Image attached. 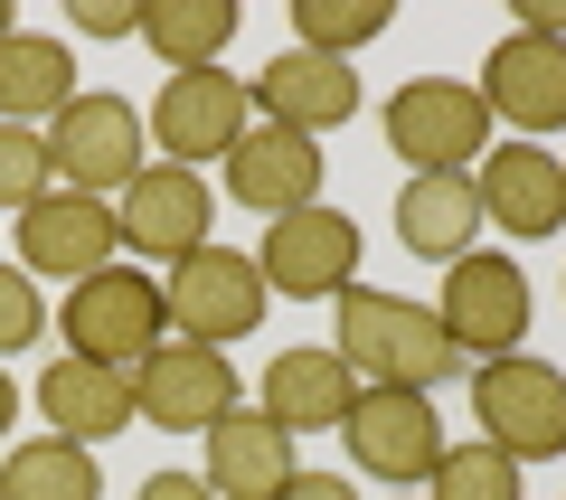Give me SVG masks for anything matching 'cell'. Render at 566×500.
Returning <instances> with one entry per match:
<instances>
[{"instance_id": "2e32d148", "label": "cell", "mask_w": 566, "mask_h": 500, "mask_svg": "<svg viewBox=\"0 0 566 500\" xmlns=\"http://www.w3.org/2000/svg\"><path fill=\"white\" fill-rule=\"evenodd\" d=\"M227 199L255 208V218H293V208H322V142L255 123V133L227 152Z\"/></svg>"}, {"instance_id": "603a6c76", "label": "cell", "mask_w": 566, "mask_h": 500, "mask_svg": "<svg viewBox=\"0 0 566 500\" xmlns=\"http://www.w3.org/2000/svg\"><path fill=\"white\" fill-rule=\"evenodd\" d=\"M142 39H151V58H170V76H189V66H227L237 0H142Z\"/></svg>"}, {"instance_id": "d6986e66", "label": "cell", "mask_w": 566, "mask_h": 500, "mask_svg": "<svg viewBox=\"0 0 566 500\" xmlns=\"http://www.w3.org/2000/svg\"><path fill=\"white\" fill-rule=\"evenodd\" d=\"M255 387H264V416H274L293 444H303V435H322V425L340 435V425H349V406H359V378H349V360H340V350H283V360L264 368Z\"/></svg>"}, {"instance_id": "8992f818", "label": "cell", "mask_w": 566, "mask_h": 500, "mask_svg": "<svg viewBox=\"0 0 566 500\" xmlns=\"http://www.w3.org/2000/svg\"><path fill=\"white\" fill-rule=\"evenodd\" d=\"M161 302H170V341H199V350H227V341H245L264 321V274H255V256H237V246H218L208 237L199 256H180L170 264V283H161Z\"/></svg>"}, {"instance_id": "4316f807", "label": "cell", "mask_w": 566, "mask_h": 500, "mask_svg": "<svg viewBox=\"0 0 566 500\" xmlns=\"http://www.w3.org/2000/svg\"><path fill=\"white\" fill-rule=\"evenodd\" d=\"M57 189V170H48V133L39 123H0V208L20 218L29 199H48Z\"/></svg>"}, {"instance_id": "7402d4cb", "label": "cell", "mask_w": 566, "mask_h": 500, "mask_svg": "<svg viewBox=\"0 0 566 500\" xmlns=\"http://www.w3.org/2000/svg\"><path fill=\"white\" fill-rule=\"evenodd\" d=\"M76 104V58L66 39H39V29H10L0 39V123H57Z\"/></svg>"}, {"instance_id": "4dcf8cb0", "label": "cell", "mask_w": 566, "mask_h": 500, "mask_svg": "<svg viewBox=\"0 0 566 500\" xmlns=\"http://www.w3.org/2000/svg\"><path fill=\"white\" fill-rule=\"evenodd\" d=\"M142 500H218V491H208L199 472H151V481H142Z\"/></svg>"}, {"instance_id": "9a60e30c", "label": "cell", "mask_w": 566, "mask_h": 500, "mask_svg": "<svg viewBox=\"0 0 566 500\" xmlns=\"http://www.w3.org/2000/svg\"><path fill=\"white\" fill-rule=\"evenodd\" d=\"M482 104H491V123H510V142L566 133V39L510 29V39L482 58Z\"/></svg>"}, {"instance_id": "277c9868", "label": "cell", "mask_w": 566, "mask_h": 500, "mask_svg": "<svg viewBox=\"0 0 566 500\" xmlns=\"http://www.w3.org/2000/svg\"><path fill=\"white\" fill-rule=\"evenodd\" d=\"M472 416H482V444L510 454V462L566 454V368L528 360V350L482 360V378H472Z\"/></svg>"}, {"instance_id": "7a4b0ae2", "label": "cell", "mask_w": 566, "mask_h": 500, "mask_svg": "<svg viewBox=\"0 0 566 500\" xmlns=\"http://www.w3.org/2000/svg\"><path fill=\"white\" fill-rule=\"evenodd\" d=\"M57 331H66V360H95V368H123V378H133V368L170 341V302H161V283H151V264H104L95 283L66 293Z\"/></svg>"}, {"instance_id": "30bf717a", "label": "cell", "mask_w": 566, "mask_h": 500, "mask_svg": "<svg viewBox=\"0 0 566 500\" xmlns=\"http://www.w3.org/2000/svg\"><path fill=\"white\" fill-rule=\"evenodd\" d=\"M133 416H151L161 435H208V425H227L237 416V368H227V350L161 341L133 368Z\"/></svg>"}, {"instance_id": "1f68e13d", "label": "cell", "mask_w": 566, "mask_h": 500, "mask_svg": "<svg viewBox=\"0 0 566 500\" xmlns=\"http://www.w3.org/2000/svg\"><path fill=\"white\" fill-rule=\"evenodd\" d=\"M10 416H20V387H10V378H0V435H10Z\"/></svg>"}, {"instance_id": "ffe728a7", "label": "cell", "mask_w": 566, "mask_h": 500, "mask_svg": "<svg viewBox=\"0 0 566 500\" xmlns=\"http://www.w3.org/2000/svg\"><path fill=\"white\" fill-rule=\"evenodd\" d=\"M472 237H482V189L472 170H416L397 189V246L424 264H463Z\"/></svg>"}, {"instance_id": "ba28073f", "label": "cell", "mask_w": 566, "mask_h": 500, "mask_svg": "<svg viewBox=\"0 0 566 500\" xmlns=\"http://www.w3.org/2000/svg\"><path fill=\"white\" fill-rule=\"evenodd\" d=\"M245 133H255V95H245V76H227V66H189V76H161V95H151V142H161L180 170H208V160H227Z\"/></svg>"}, {"instance_id": "e0dca14e", "label": "cell", "mask_w": 566, "mask_h": 500, "mask_svg": "<svg viewBox=\"0 0 566 500\" xmlns=\"http://www.w3.org/2000/svg\"><path fill=\"white\" fill-rule=\"evenodd\" d=\"M245 95H255L264 123H283V133H312V142H322L331 123L359 114V66H349V58H312V48H283V58L264 66Z\"/></svg>"}, {"instance_id": "ac0fdd59", "label": "cell", "mask_w": 566, "mask_h": 500, "mask_svg": "<svg viewBox=\"0 0 566 500\" xmlns=\"http://www.w3.org/2000/svg\"><path fill=\"white\" fill-rule=\"evenodd\" d=\"M208 491H218V500H274L283 491V481H293V472H303V444H293V435H283V425L274 416H264V406H237V416H227V425H208Z\"/></svg>"}, {"instance_id": "6da1fadb", "label": "cell", "mask_w": 566, "mask_h": 500, "mask_svg": "<svg viewBox=\"0 0 566 500\" xmlns=\"http://www.w3.org/2000/svg\"><path fill=\"white\" fill-rule=\"evenodd\" d=\"M349 360V378L359 387H434L453 378V341L444 321H434V302H406V293H378V283H349L340 293V341H331Z\"/></svg>"}, {"instance_id": "44dd1931", "label": "cell", "mask_w": 566, "mask_h": 500, "mask_svg": "<svg viewBox=\"0 0 566 500\" xmlns=\"http://www.w3.org/2000/svg\"><path fill=\"white\" fill-rule=\"evenodd\" d=\"M39 406H48V435H66V444H114L123 425H133V378L123 368H95V360H57L39 378Z\"/></svg>"}, {"instance_id": "cb8c5ba5", "label": "cell", "mask_w": 566, "mask_h": 500, "mask_svg": "<svg viewBox=\"0 0 566 500\" xmlns=\"http://www.w3.org/2000/svg\"><path fill=\"white\" fill-rule=\"evenodd\" d=\"M0 500H104V462L66 435H39L0 462Z\"/></svg>"}, {"instance_id": "d4e9b609", "label": "cell", "mask_w": 566, "mask_h": 500, "mask_svg": "<svg viewBox=\"0 0 566 500\" xmlns=\"http://www.w3.org/2000/svg\"><path fill=\"white\" fill-rule=\"evenodd\" d=\"M387 29V0H293V48L312 58H349Z\"/></svg>"}, {"instance_id": "9c48e42d", "label": "cell", "mask_w": 566, "mask_h": 500, "mask_svg": "<svg viewBox=\"0 0 566 500\" xmlns=\"http://www.w3.org/2000/svg\"><path fill=\"white\" fill-rule=\"evenodd\" d=\"M255 274L283 302H322V293L340 302L359 283V218H340V208H293V218H274L264 246H255Z\"/></svg>"}, {"instance_id": "5bb4252c", "label": "cell", "mask_w": 566, "mask_h": 500, "mask_svg": "<svg viewBox=\"0 0 566 500\" xmlns=\"http://www.w3.org/2000/svg\"><path fill=\"white\" fill-rule=\"evenodd\" d=\"M208 180L199 170H180V160H151L133 189L114 199V227H123V246H133L142 264H180V256H199L208 246Z\"/></svg>"}, {"instance_id": "d6a6232c", "label": "cell", "mask_w": 566, "mask_h": 500, "mask_svg": "<svg viewBox=\"0 0 566 500\" xmlns=\"http://www.w3.org/2000/svg\"><path fill=\"white\" fill-rule=\"evenodd\" d=\"M10 29H20V20H10V0H0V39H10Z\"/></svg>"}, {"instance_id": "83f0119b", "label": "cell", "mask_w": 566, "mask_h": 500, "mask_svg": "<svg viewBox=\"0 0 566 500\" xmlns=\"http://www.w3.org/2000/svg\"><path fill=\"white\" fill-rule=\"evenodd\" d=\"M48 331V302H39V283L20 274V264H0V360L10 350H29Z\"/></svg>"}, {"instance_id": "7c38bea8", "label": "cell", "mask_w": 566, "mask_h": 500, "mask_svg": "<svg viewBox=\"0 0 566 500\" xmlns=\"http://www.w3.org/2000/svg\"><path fill=\"white\" fill-rule=\"evenodd\" d=\"M340 435L359 454V472H378V481H434V462H444V425H434L424 387H359Z\"/></svg>"}, {"instance_id": "3957f363", "label": "cell", "mask_w": 566, "mask_h": 500, "mask_svg": "<svg viewBox=\"0 0 566 500\" xmlns=\"http://www.w3.org/2000/svg\"><path fill=\"white\" fill-rule=\"evenodd\" d=\"M48 170L57 189L76 199H123V189L151 170V133H142V104L133 95H76L57 123H48Z\"/></svg>"}, {"instance_id": "484cf974", "label": "cell", "mask_w": 566, "mask_h": 500, "mask_svg": "<svg viewBox=\"0 0 566 500\" xmlns=\"http://www.w3.org/2000/svg\"><path fill=\"white\" fill-rule=\"evenodd\" d=\"M434 500H520V462L491 444H444L434 462Z\"/></svg>"}, {"instance_id": "f1b7e54d", "label": "cell", "mask_w": 566, "mask_h": 500, "mask_svg": "<svg viewBox=\"0 0 566 500\" xmlns=\"http://www.w3.org/2000/svg\"><path fill=\"white\" fill-rule=\"evenodd\" d=\"M76 39H142V0H76Z\"/></svg>"}, {"instance_id": "f546056e", "label": "cell", "mask_w": 566, "mask_h": 500, "mask_svg": "<svg viewBox=\"0 0 566 500\" xmlns=\"http://www.w3.org/2000/svg\"><path fill=\"white\" fill-rule=\"evenodd\" d=\"M274 500H359V481H340V472H293Z\"/></svg>"}, {"instance_id": "5b68a950", "label": "cell", "mask_w": 566, "mask_h": 500, "mask_svg": "<svg viewBox=\"0 0 566 500\" xmlns=\"http://www.w3.org/2000/svg\"><path fill=\"white\" fill-rule=\"evenodd\" d=\"M387 152L406 170H472L491 152V104L463 76H416L387 95Z\"/></svg>"}, {"instance_id": "52a82bcc", "label": "cell", "mask_w": 566, "mask_h": 500, "mask_svg": "<svg viewBox=\"0 0 566 500\" xmlns=\"http://www.w3.org/2000/svg\"><path fill=\"white\" fill-rule=\"evenodd\" d=\"M434 321H444L453 360H510V350L528 341V274H520V256L472 246L463 264H444V302H434Z\"/></svg>"}, {"instance_id": "4fadbf2b", "label": "cell", "mask_w": 566, "mask_h": 500, "mask_svg": "<svg viewBox=\"0 0 566 500\" xmlns=\"http://www.w3.org/2000/svg\"><path fill=\"white\" fill-rule=\"evenodd\" d=\"M472 189H482V227L501 237H557L566 227V152H538V142H491L472 160Z\"/></svg>"}, {"instance_id": "8fae6325", "label": "cell", "mask_w": 566, "mask_h": 500, "mask_svg": "<svg viewBox=\"0 0 566 500\" xmlns=\"http://www.w3.org/2000/svg\"><path fill=\"white\" fill-rule=\"evenodd\" d=\"M104 264H123L114 199H76V189H48V199H29V208H20V274L95 283Z\"/></svg>"}]
</instances>
